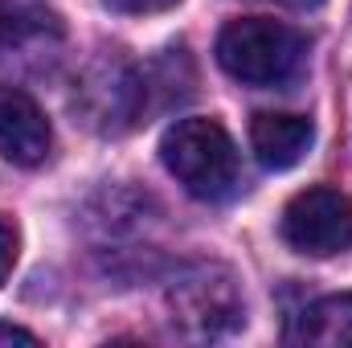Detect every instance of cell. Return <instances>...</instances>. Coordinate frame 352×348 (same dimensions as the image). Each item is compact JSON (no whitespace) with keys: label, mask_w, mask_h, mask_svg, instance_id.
<instances>
[{"label":"cell","mask_w":352,"mask_h":348,"mask_svg":"<svg viewBox=\"0 0 352 348\" xmlns=\"http://www.w3.org/2000/svg\"><path fill=\"white\" fill-rule=\"evenodd\" d=\"M217 62L246 87H287L307 62V37L270 17H242L221 29Z\"/></svg>","instance_id":"obj_1"},{"label":"cell","mask_w":352,"mask_h":348,"mask_svg":"<svg viewBox=\"0 0 352 348\" xmlns=\"http://www.w3.org/2000/svg\"><path fill=\"white\" fill-rule=\"evenodd\" d=\"M160 160L197 201H221L238 184V148L217 119H176L160 140Z\"/></svg>","instance_id":"obj_2"},{"label":"cell","mask_w":352,"mask_h":348,"mask_svg":"<svg viewBox=\"0 0 352 348\" xmlns=\"http://www.w3.org/2000/svg\"><path fill=\"white\" fill-rule=\"evenodd\" d=\"M168 307H173V324L192 340L226 336L246 320V299L238 291V279L217 262L188 266L168 287Z\"/></svg>","instance_id":"obj_3"},{"label":"cell","mask_w":352,"mask_h":348,"mask_svg":"<svg viewBox=\"0 0 352 348\" xmlns=\"http://www.w3.org/2000/svg\"><path fill=\"white\" fill-rule=\"evenodd\" d=\"M148 90H152L148 78L131 62L102 58L82 74V83L74 90V111H82V119L94 131L119 135L131 123H140V115L148 111Z\"/></svg>","instance_id":"obj_4"},{"label":"cell","mask_w":352,"mask_h":348,"mask_svg":"<svg viewBox=\"0 0 352 348\" xmlns=\"http://www.w3.org/2000/svg\"><path fill=\"white\" fill-rule=\"evenodd\" d=\"M283 238L307 259H332L352 246V197L340 188H307L283 209Z\"/></svg>","instance_id":"obj_5"},{"label":"cell","mask_w":352,"mask_h":348,"mask_svg":"<svg viewBox=\"0 0 352 348\" xmlns=\"http://www.w3.org/2000/svg\"><path fill=\"white\" fill-rule=\"evenodd\" d=\"M50 148L54 127L33 102V94H25L21 87H0V156L21 168H33L50 156Z\"/></svg>","instance_id":"obj_6"},{"label":"cell","mask_w":352,"mask_h":348,"mask_svg":"<svg viewBox=\"0 0 352 348\" xmlns=\"http://www.w3.org/2000/svg\"><path fill=\"white\" fill-rule=\"evenodd\" d=\"M62 41V21L45 0H0V62L45 58Z\"/></svg>","instance_id":"obj_7"},{"label":"cell","mask_w":352,"mask_h":348,"mask_svg":"<svg viewBox=\"0 0 352 348\" xmlns=\"http://www.w3.org/2000/svg\"><path fill=\"white\" fill-rule=\"evenodd\" d=\"M311 140H316V127H311V119H303V115L263 111V115H254V123H250L254 156L263 160V168H274V173L295 168V164L307 156Z\"/></svg>","instance_id":"obj_8"},{"label":"cell","mask_w":352,"mask_h":348,"mask_svg":"<svg viewBox=\"0 0 352 348\" xmlns=\"http://www.w3.org/2000/svg\"><path fill=\"white\" fill-rule=\"evenodd\" d=\"M287 340L295 345H320V348H352V291H340V295H324L316 303H307Z\"/></svg>","instance_id":"obj_9"},{"label":"cell","mask_w":352,"mask_h":348,"mask_svg":"<svg viewBox=\"0 0 352 348\" xmlns=\"http://www.w3.org/2000/svg\"><path fill=\"white\" fill-rule=\"evenodd\" d=\"M16 254H21V234H16V226H12V221H4V217H0V287H4V279L12 274Z\"/></svg>","instance_id":"obj_10"},{"label":"cell","mask_w":352,"mask_h":348,"mask_svg":"<svg viewBox=\"0 0 352 348\" xmlns=\"http://www.w3.org/2000/svg\"><path fill=\"white\" fill-rule=\"evenodd\" d=\"M180 0H107V8L127 12V17H152V12H168Z\"/></svg>","instance_id":"obj_11"},{"label":"cell","mask_w":352,"mask_h":348,"mask_svg":"<svg viewBox=\"0 0 352 348\" xmlns=\"http://www.w3.org/2000/svg\"><path fill=\"white\" fill-rule=\"evenodd\" d=\"M0 345H37V336L29 328H16V324H0Z\"/></svg>","instance_id":"obj_12"},{"label":"cell","mask_w":352,"mask_h":348,"mask_svg":"<svg viewBox=\"0 0 352 348\" xmlns=\"http://www.w3.org/2000/svg\"><path fill=\"white\" fill-rule=\"evenodd\" d=\"M274 4H283V8H295V12H307V8H320L324 0H274Z\"/></svg>","instance_id":"obj_13"}]
</instances>
